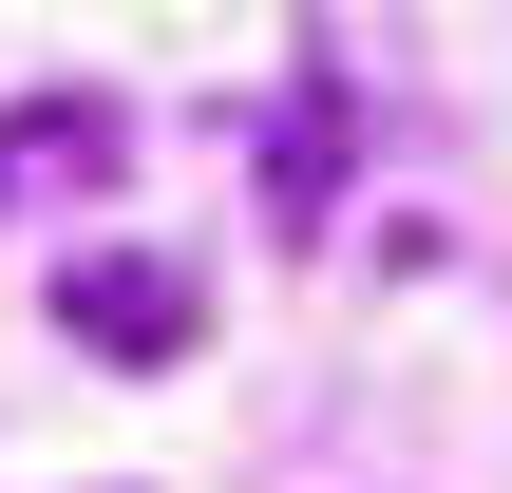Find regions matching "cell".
<instances>
[{
  "instance_id": "obj_3",
  "label": "cell",
  "mask_w": 512,
  "mask_h": 493,
  "mask_svg": "<svg viewBox=\"0 0 512 493\" xmlns=\"http://www.w3.org/2000/svg\"><path fill=\"white\" fill-rule=\"evenodd\" d=\"M323 171H342V114L304 95V114H285V152H266V190H285V228H323Z\"/></svg>"
},
{
  "instance_id": "obj_2",
  "label": "cell",
  "mask_w": 512,
  "mask_h": 493,
  "mask_svg": "<svg viewBox=\"0 0 512 493\" xmlns=\"http://www.w3.org/2000/svg\"><path fill=\"white\" fill-rule=\"evenodd\" d=\"M114 171H133L114 95H0V209H95Z\"/></svg>"
},
{
  "instance_id": "obj_1",
  "label": "cell",
  "mask_w": 512,
  "mask_h": 493,
  "mask_svg": "<svg viewBox=\"0 0 512 493\" xmlns=\"http://www.w3.org/2000/svg\"><path fill=\"white\" fill-rule=\"evenodd\" d=\"M57 342H95V361H190V342H209V285H190L171 247H76V266H57Z\"/></svg>"
}]
</instances>
